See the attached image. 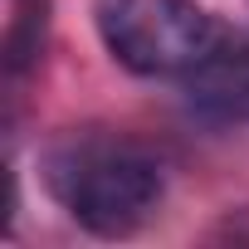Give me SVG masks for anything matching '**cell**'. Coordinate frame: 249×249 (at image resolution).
I'll return each instance as SVG.
<instances>
[{
	"mask_svg": "<svg viewBox=\"0 0 249 249\" xmlns=\"http://www.w3.org/2000/svg\"><path fill=\"white\" fill-rule=\"evenodd\" d=\"M44 186L73 225L103 239H122L157 215L166 171L132 137L73 132L44 152Z\"/></svg>",
	"mask_w": 249,
	"mask_h": 249,
	"instance_id": "cell-1",
	"label": "cell"
},
{
	"mask_svg": "<svg viewBox=\"0 0 249 249\" xmlns=\"http://www.w3.org/2000/svg\"><path fill=\"white\" fill-rule=\"evenodd\" d=\"M93 25L103 49L137 78H186L230 35L196 0H98Z\"/></svg>",
	"mask_w": 249,
	"mask_h": 249,
	"instance_id": "cell-2",
	"label": "cell"
},
{
	"mask_svg": "<svg viewBox=\"0 0 249 249\" xmlns=\"http://www.w3.org/2000/svg\"><path fill=\"white\" fill-rule=\"evenodd\" d=\"M191 117L205 127H244L249 122V35H225L210 59L181 78Z\"/></svg>",
	"mask_w": 249,
	"mask_h": 249,
	"instance_id": "cell-3",
	"label": "cell"
}]
</instances>
